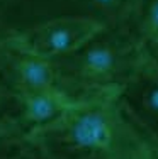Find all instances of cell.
I'll use <instances>...</instances> for the list:
<instances>
[{
    "mask_svg": "<svg viewBox=\"0 0 158 159\" xmlns=\"http://www.w3.org/2000/svg\"><path fill=\"white\" fill-rule=\"evenodd\" d=\"M16 103V93L10 90V86L5 83V80L0 75V122L9 115Z\"/></svg>",
    "mask_w": 158,
    "mask_h": 159,
    "instance_id": "obj_10",
    "label": "cell"
},
{
    "mask_svg": "<svg viewBox=\"0 0 158 159\" xmlns=\"http://www.w3.org/2000/svg\"><path fill=\"white\" fill-rule=\"evenodd\" d=\"M117 100L158 146V59L155 56L129 80Z\"/></svg>",
    "mask_w": 158,
    "mask_h": 159,
    "instance_id": "obj_5",
    "label": "cell"
},
{
    "mask_svg": "<svg viewBox=\"0 0 158 159\" xmlns=\"http://www.w3.org/2000/svg\"><path fill=\"white\" fill-rule=\"evenodd\" d=\"M78 12L102 22L105 27H134L143 0H77Z\"/></svg>",
    "mask_w": 158,
    "mask_h": 159,
    "instance_id": "obj_7",
    "label": "cell"
},
{
    "mask_svg": "<svg viewBox=\"0 0 158 159\" xmlns=\"http://www.w3.org/2000/svg\"><path fill=\"white\" fill-rule=\"evenodd\" d=\"M0 159H48L24 135L0 137Z\"/></svg>",
    "mask_w": 158,
    "mask_h": 159,
    "instance_id": "obj_9",
    "label": "cell"
},
{
    "mask_svg": "<svg viewBox=\"0 0 158 159\" xmlns=\"http://www.w3.org/2000/svg\"><path fill=\"white\" fill-rule=\"evenodd\" d=\"M65 14H80L77 0H0V37Z\"/></svg>",
    "mask_w": 158,
    "mask_h": 159,
    "instance_id": "obj_6",
    "label": "cell"
},
{
    "mask_svg": "<svg viewBox=\"0 0 158 159\" xmlns=\"http://www.w3.org/2000/svg\"><path fill=\"white\" fill-rule=\"evenodd\" d=\"M134 31L146 49L158 59V0H143Z\"/></svg>",
    "mask_w": 158,
    "mask_h": 159,
    "instance_id": "obj_8",
    "label": "cell"
},
{
    "mask_svg": "<svg viewBox=\"0 0 158 159\" xmlns=\"http://www.w3.org/2000/svg\"><path fill=\"white\" fill-rule=\"evenodd\" d=\"M0 75L16 93V97L60 88L55 63L37 58L2 37Z\"/></svg>",
    "mask_w": 158,
    "mask_h": 159,
    "instance_id": "obj_4",
    "label": "cell"
},
{
    "mask_svg": "<svg viewBox=\"0 0 158 159\" xmlns=\"http://www.w3.org/2000/svg\"><path fill=\"white\" fill-rule=\"evenodd\" d=\"M107 29L97 19L84 14H65L46 19L9 37H2L46 61L73 54L92 37Z\"/></svg>",
    "mask_w": 158,
    "mask_h": 159,
    "instance_id": "obj_3",
    "label": "cell"
},
{
    "mask_svg": "<svg viewBox=\"0 0 158 159\" xmlns=\"http://www.w3.org/2000/svg\"><path fill=\"white\" fill-rule=\"evenodd\" d=\"M24 137L48 159H158V146L117 97L73 102Z\"/></svg>",
    "mask_w": 158,
    "mask_h": 159,
    "instance_id": "obj_1",
    "label": "cell"
},
{
    "mask_svg": "<svg viewBox=\"0 0 158 159\" xmlns=\"http://www.w3.org/2000/svg\"><path fill=\"white\" fill-rule=\"evenodd\" d=\"M151 58L134 27H107L73 54L53 63L60 90L80 102L117 97Z\"/></svg>",
    "mask_w": 158,
    "mask_h": 159,
    "instance_id": "obj_2",
    "label": "cell"
}]
</instances>
